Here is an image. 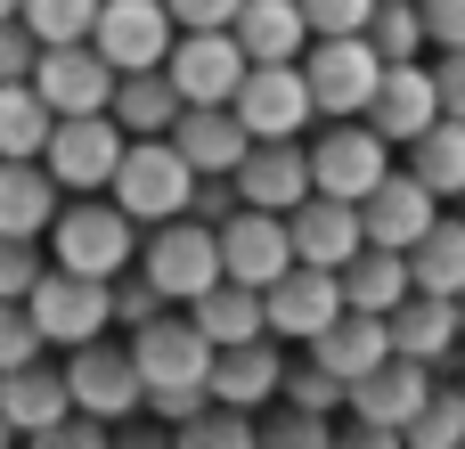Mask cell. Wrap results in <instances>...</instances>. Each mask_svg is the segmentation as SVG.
Returning a JSON list of instances; mask_svg holds the SVG:
<instances>
[{
    "label": "cell",
    "mask_w": 465,
    "mask_h": 449,
    "mask_svg": "<svg viewBox=\"0 0 465 449\" xmlns=\"http://www.w3.org/2000/svg\"><path fill=\"white\" fill-rule=\"evenodd\" d=\"M131 360H139V401L180 425L188 409L213 401V344L196 319H139L131 327Z\"/></svg>",
    "instance_id": "1"
},
{
    "label": "cell",
    "mask_w": 465,
    "mask_h": 449,
    "mask_svg": "<svg viewBox=\"0 0 465 449\" xmlns=\"http://www.w3.org/2000/svg\"><path fill=\"white\" fill-rule=\"evenodd\" d=\"M49 262L57 270H82V278H114V270H131L139 262V221L106 196H74V205H57V221H49Z\"/></svg>",
    "instance_id": "2"
},
{
    "label": "cell",
    "mask_w": 465,
    "mask_h": 449,
    "mask_svg": "<svg viewBox=\"0 0 465 449\" xmlns=\"http://www.w3.org/2000/svg\"><path fill=\"white\" fill-rule=\"evenodd\" d=\"M114 205L139 221V229H155V221H172V213H188V188H196V164L172 147V131H147V139H123V164H114Z\"/></svg>",
    "instance_id": "3"
},
{
    "label": "cell",
    "mask_w": 465,
    "mask_h": 449,
    "mask_svg": "<svg viewBox=\"0 0 465 449\" xmlns=\"http://www.w3.org/2000/svg\"><path fill=\"white\" fill-rule=\"evenodd\" d=\"M302 82H311L319 123H327V115H368V98H376V82H384V57H376L368 33H311Z\"/></svg>",
    "instance_id": "4"
},
{
    "label": "cell",
    "mask_w": 465,
    "mask_h": 449,
    "mask_svg": "<svg viewBox=\"0 0 465 449\" xmlns=\"http://www.w3.org/2000/svg\"><path fill=\"white\" fill-rule=\"evenodd\" d=\"M384 172H392V139H384L368 115H327V131L311 139V188L360 205Z\"/></svg>",
    "instance_id": "5"
},
{
    "label": "cell",
    "mask_w": 465,
    "mask_h": 449,
    "mask_svg": "<svg viewBox=\"0 0 465 449\" xmlns=\"http://www.w3.org/2000/svg\"><path fill=\"white\" fill-rule=\"evenodd\" d=\"M139 270H147V286H155L163 303H196V294L221 278V237H213L196 213H172V221H155V229H147Z\"/></svg>",
    "instance_id": "6"
},
{
    "label": "cell",
    "mask_w": 465,
    "mask_h": 449,
    "mask_svg": "<svg viewBox=\"0 0 465 449\" xmlns=\"http://www.w3.org/2000/svg\"><path fill=\"white\" fill-rule=\"evenodd\" d=\"M245 65H253V57L237 49L229 25H180L172 49H163V74H172V90H180L188 106H229L237 82H245Z\"/></svg>",
    "instance_id": "7"
},
{
    "label": "cell",
    "mask_w": 465,
    "mask_h": 449,
    "mask_svg": "<svg viewBox=\"0 0 465 449\" xmlns=\"http://www.w3.org/2000/svg\"><path fill=\"white\" fill-rule=\"evenodd\" d=\"M25 311H33V327H41V344H65V352L114 327V294H106V278H82V270H57V262L25 286Z\"/></svg>",
    "instance_id": "8"
},
{
    "label": "cell",
    "mask_w": 465,
    "mask_h": 449,
    "mask_svg": "<svg viewBox=\"0 0 465 449\" xmlns=\"http://www.w3.org/2000/svg\"><path fill=\"white\" fill-rule=\"evenodd\" d=\"M237 123L253 131V139H302L311 123H319V106H311V82H302V57H262V65H245V82H237Z\"/></svg>",
    "instance_id": "9"
},
{
    "label": "cell",
    "mask_w": 465,
    "mask_h": 449,
    "mask_svg": "<svg viewBox=\"0 0 465 449\" xmlns=\"http://www.w3.org/2000/svg\"><path fill=\"white\" fill-rule=\"evenodd\" d=\"M123 123L98 106V115H57L49 123V147H41V164H49V180L65 188V196H90V188H106L114 180V164H123Z\"/></svg>",
    "instance_id": "10"
},
{
    "label": "cell",
    "mask_w": 465,
    "mask_h": 449,
    "mask_svg": "<svg viewBox=\"0 0 465 449\" xmlns=\"http://www.w3.org/2000/svg\"><path fill=\"white\" fill-rule=\"evenodd\" d=\"M262 319L278 344H311L327 319H343V278L319 270V262H286L270 286H262Z\"/></svg>",
    "instance_id": "11"
},
{
    "label": "cell",
    "mask_w": 465,
    "mask_h": 449,
    "mask_svg": "<svg viewBox=\"0 0 465 449\" xmlns=\"http://www.w3.org/2000/svg\"><path fill=\"white\" fill-rule=\"evenodd\" d=\"M65 393H74V409H90V417H106V425H123L131 409H147V401H139V360H131V344H114V335L74 344Z\"/></svg>",
    "instance_id": "12"
},
{
    "label": "cell",
    "mask_w": 465,
    "mask_h": 449,
    "mask_svg": "<svg viewBox=\"0 0 465 449\" xmlns=\"http://www.w3.org/2000/svg\"><path fill=\"white\" fill-rule=\"evenodd\" d=\"M172 8L163 0H98V16H90V49L114 65V74H131V65H163V49H172Z\"/></svg>",
    "instance_id": "13"
},
{
    "label": "cell",
    "mask_w": 465,
    "mask_h": 449,
    "mask_svg": "<svg viewBox=\"0 0 465 449\" xmlns=\"http://www.w3.org/2000/svg\"><path fill=\"white\" fill-rule=\"evenodd\" d=\"M33 90L49 98V115H98V106L114 98V65H106L90 41H41Z\"/></svg>",
    "instance_id": "14"
},
{
    "label": "cell",
    "mask_w": 465,
    "mask_h": 449,
    "mask_svg": "<svg viewBox=\"0 0 465 449\" xmlns=\"http://www.w3.org/2000/svg\"><path fill=\"white\" fill-rule=\"evenodd\" d=\"M237 205H262V213H294L311 196V147L302 139H253L237 155Z\"/></svg>",
    "instance_id": "15"
},
{
    "label": "cell",
    "mask_w": 465,
    "mask_h": 449,
    "mask_svg": "<svg viewBox=\"0 0 465 449\" xmlns=\"http://www.w3.org/2000/svg\"><path fill=\"white\" fill-rule=\"evenodd\" d=\"M433 213H441V196H433L417 172H384V180L360 196V237H368V245H392V254H409V245L433 229Z\"/></svg>",
    "instance_id": "16"
},
{
    "label": "cell",
    "mask_w": 465,
    "mask_h": 449,
    "mask_svg": "<svg viewBox=\"0 0 465 449\" xmlns=\"http://www.w3.org/2000/svg\"><path fill=\"white\" fill-rule=\"evenodd\" d=\"M213 237H221V278H245V286H270V278L294 262L286 213H262V205H237Z\"/></svg>",
    "instance_id": "17"
},
{
    "label": "cell",
    "mask_w": 465,
    "mask_h": 449,
    "mask_svg": "<svg viewBox=\"0 0 465 449\" xmlns=\"http://www.w3.org/2000/svg\"><path fill=\"white\" fill-rule=\"evenodd\" d=\"M433 115H441L433 65H417V57H392V65H384V82H376V98H368V123H376L392 147H409V139H417Z\"/></svg>",
    "instance_id": "18"
},
{
    "label": "cell",
    "mask_w": 465,
    "mask_h": 449,
    "mask_svg": "<svg viewBox=\"0 0 465 449\" xmlns=\"http://www.w3.org/2000/svg\"><path fill=\"white\" fill-rule=\"evenodd\" d=\"M286 237H294V262H319V270H343L368 237H360V205H343V196H302L294 213H286Z\"/></svg>",
    "instance_id": "19"
},
{
    "label": "cell",
    "mask_w": 465,
    "mask_h": 449,
    "mask_svg": "<svg viewBox=\"0 0 465 449\" xmlns=\"http://www.w3.org/2000/svg\"><path fill=\"white\" fill-rule=\"evenodd\" d=\"M278 384H286L278 335H245V344H221L213 352V401H229V409H270Z\"/></svg>",
    "instance_id": "20"
},
{
    "label": "cell",
    "mask_w": 465,
    "mask_h": 449,
    "mask_svg": "<svg viewBox=\"0 0 465 449\" xmlns=\"http://www.w3.org/2000/svg\"><path fill=\"white\" fill-rule=\"evenodd\" d=\"M425 393H433V360H409V352H384L360 384H351V409L368 417V425H409L417 409H425Z\"/></svg>",
    "instance_id": "21"
},
{
    "label": "cell",
    "mask_w": 465,
    "mask_h": 449,
    "mask_svg": "<svg viewBox=\"0 0 465 449\" xmlns=\"http://www.w3.org/2000/svg\"><path fill=\"white\" fill-rule=\"evenodd\" d=\"M302 352H311L327 376H343V393H351V384H360V376L392 352V327H384V311H343V319H327Z\"/></svg>",
    "instance_id": "22"
},
{
    "label": "cell",
    "mask_w": 465,
    "mask_h": 449,
    "mask_svg": "<svg viewBox=\"0 0 465 449\" xmlns=\"http://www.w3.org/2000/svg\"><path fill=\"white\" fill-rule=\"evenodd\" d=\"M65 188L49 180L41 155H0V237H41L57 221Z\"/></svg>",
    "instance_id": "23"
},
{
    "label": "cell",
    "mask_w": 465,
    "mask_h": 449,
    "mask_svg": "<svg viewBox=\"0 0 465 449\" xmlns=\"http://www.w3.org/2000/svg\"><path fill=\"white\" fill-rule=\"evenodd\" d=\"M384 327H392V352H409V360H441V352L465 344L458 294H425V286H409V294L384 311Z\"/></svg>",
    "instance_id": "24"
},
{
    "label": "cell",
    "mask_w": 465,
    "mask_h": 449,
    "mask_svg": "<svg viewBox=\"0 0 465 449\" xmlns=\"http://www.w3.org/2000/svg\"><path fill=\"white\" fill-rule=\"evenodd\" d=\"M65 409H74V393H65V368H41V360H16V368H0V417H8V434H49Z\"/></svg>",
    "instance_id": "25"
},
{
    "label": "cell",
    "mask_w": 465,
    "mask_h": 449,
    "mask_svg": "<svg viewBox=\"0 0 465 449\" xmlns=\"http://www.w3.org/2000/svg\"><path fill=\"white\" fill-rule=\"evenodd\" d=\"M172 147H180L196 172H237V155L253 147V131L237 123V106H180Z\"/></svg>",
    "instance_id": "26"
},
{
    "label": "cell",
    "mask_w": 465,
    "mask_h": 449,
    "mask_svg": "<svg viewBox=\"0 0 465 449\" xmlns=\"http://www.w3.org/2000/svg\"><path fill=\"white\" fill-rule=\"evenodd\" d=\"M180 90H172V74L163 65H131V74H114V98H106V115L131 131V139H147V131H172L180 123Z\"/></svg>",
    "instance_id": "27"
},
{
    "label": "cell",
    "mask_w": 465,
    "mask_h": 449,
    "mask_svg": "<svg viewBox=\"0 0 465 449\" xmlns=\"http://www.w3.org/2000/svg\"><path fill=\"white\" fill-rule=\"evenodd\" d=\"M229 33H237V49L262 65V57H302L311 49V16H302V0H245L237 16H229Z\"/></svg>",
    "instance_id": "28"
},
{
    "label": "cell",
    "mask_w": 465,
    "mask_h": 449,
    "mask_svg": "<svg viewBox=\"0 0 465 449\" xmlns=\"http://www.w3.org/2000/svg\"><path fill=\"white\" fill-rule=\"evenodd\" d=\"M188 319L204 327L213 352H221V344H245V335H270V319H262V286H245V278H213V286L188 303Z\"/></svg>",
    "instance_id": "29"
},
{
    "label": "cell",
    "mask_w": 465,
    "mask_h": 449,
    "mask_svg": "<svg viewBox=\"0 0 465 449\" xmlns=\"http://www.w3.org/2000/svg\"><path fill=\"white\" fill-rule=\"evenodd\" d=\"M409 172H417L441 205H458L465 196V115H433V123L409 139Z\"/></svg>",
    "instance_id": "30"
},
{
    "label": "cell",
    "mask_w": 465,
    "mask_h": 449,
    "mask_svg": "<svg viewBox=\"0 0 465 449\" xmlns=\"http://www.w3.org/2000/svg\"><path fill=\"white\" fill-rule=\"evenodd\" d=\"M335 278H343V311H392V303L409 294V254H392V245H360Z\"/></svg>",
    "instance_id": "31"
},
{
    "label": "cell",
    "mask_w": 465,
    "mask_h": 449,
    "mask_svg": "<svg viewBox=\"0 0 465 449\" xmlns=\"http://www.w3.org/2000/svg\"><path fill=\"white\" fill-rule=\"evenodd\" d=\"M409 286H425V294H465V213L458 221L433 213V229L409 245Z\"/></svg>",
    "instance_id": "32"
},
{
    "label": "cell",
    "mask_w": 465,
    "mask_h": 449,
    "mask_svg": "<svg viewBox=\"0 0 465 449\" xmlns=\"http://www.w3.org/2000/svg\"><path fill=\"white\" fill-rule=\"evenodd\" d=\"M49 98L33 90V74L25 82H0V155H41L49 147Z\"/></svg>",
    "instance_id": "33"
},
{
    "label": "cell",
    "mask_w": 465,
    "mask_h": 449,
    "mask_svg": "<svg viewBox=\"0 0 465 449\" xmlns=\"http://www.w3.org/2000/svg\"><path fill=\"white\" fill-rule=\"evenodd\" d=\"M172 442H180V449H253V442H262V425H253V409L204 401V409H188V417L172 425Z\"/></svg>",
    "instance_id": "34"
},
{
    "label": "cell",
    "mask_w": 465,
    "mask_h": 449,
    "mask_svg": "<svg viewBox=\"0 0 465 449\" xmlns=\"http://www.w3.org/2000/svg\"><path fill=\"white\" fill-rule=\"evenodd\" d=\"M401 442L409 449H458L465 442V384H433L425 409L401 425Z\"/></svg>",
    "instance_id": "35"
},
{
    "label": "cell",
    "mask_w": 465,
    "mask_h": 449,
    "mask_svg": "<svg viewBox=\"0 0 465 449\" xmlns=\"http://www.w3.org/2000/svg\"><path fill=\"white\" fill-rule=\"evenodd\" d=\"M368 41H376L384 65H392V57H417V49H425V16H417V0H376Z\"/></svg>",
    "instance_id": "36"
},
{
    "label": "cell",
    "mask_w": 465,
    "mask_h": 449,
    "mask_svg": "<svg viewBox=\"0 0 465 449\" xmlns=\"http://www.w3.org/2000/svg\"><path fill=\"white\" fill-rule=\"evenodd\" d=\"M16 16L33 25V41H90V16H98V0H25Z\"/></svg>",
    "instance_id": "37"
},
{
    "label": "cell",
    "mask_w": 465,
    "mask_h": 449,
    "mask_svg": "<svg viewBox=\"0 0 465 449\" xmlns=\"http://www.w3.org/2000/svg\"><path fill=\"white\" fill-rule=\"evenodd\" d=\"M106 294H114V327H139V319H155V311H163V294L147 286V270H139V262H131V270H114V278H106Z\"/></svg>",
    "instance_id": "38"
},
{
    "label": "cell",
    "mask_w": 465,
    "mask_h": 449,
    "mask_svg": "<svg viewBox=\"0 0 465 449\" xmlns=\"http://www.w3.org/2000/svg\"><path fill=\"white\" fill-rule=\"evenodd\" d=\"M49 270V254L33 237H0V303H25V286Z\"/></svg>",
    "instance_id": "39"
},
{
    "label": "cell",
    "mask_w": 465,
    "mask_h": 449,
    "mask_svg": "<svg viewBox=\"0 0 465 449\" xmlns=\"http://www.w3.org/2000/svg\"><path fill=\"white\" fill-rule=\"evenodd\" d=\"M278 401H302V409H319V417H327V409L343 401V376H327L319 360H302V368H286V384H278Z\"/></svg>",
    "instance_id": "40"
},
{
    "label": "cell",
    "mask_w": 465,
    "mask_h": 449,
    "mask_svg": "<svg viewBox=\"0 0 465 449\" xmlns=\"http://www.w3.org/2000/svg\"><path fill=\"white\" fill-rule=\"evenodd\" d=\"M16 360H41V327L25 303H0V368H16Z\"/></svg>",
    "instance_id": "41"
},
{
    "label": "cell",
    "mask_w": 465,
    "mask_h": 449,
    "mask_svg": "<svg viewBox=\"0 0 465 449\" xmlns=\"http://www.w3.org/2000/svg\"><path fill=\"white\" fill-rule=\"evenodd\" d=\"M33 57H41L33 25H25V16H0V82H25V74H33Z\"/></svg>",
    "instance_id": "42"
},
{
    "label": "cell",
    "mask_w": 465,
    "mask_h": 449,
    "mask_svg": "<svg viewBox=\"0 0 465 449\" xmlns=\"http://www.w3.org/2000/svg\"><path fill=\"white\" fill-rule=\"evenodd\" d=\"M302 16H311V33H368L376 0H302Z\"/></svg>",
    "instance_id": "43"
},
{
    "label": "cell",
    "mask_w": 465,
    "mask_h": 449,
    "mask_svg": "<svg viewBox=\"0 0 465 449\" xmlns=\"http://www.w3.org/2000/svg\"><path fill=\"white\" fill-rule=\"evenodd\" d=\"M417 16L433 49H465V0H417Z\"/></svg>",
    "instance_id": "44"
},
{
    "label": "cell",
    "mask_w": 465,
    "mask_h": 449,
    "mask_svg": "<svg viewBox=\"0 0 465 449\" xmlns=\"http://www.w3.org/2000/svg\"><path fill=\"white\" fill-rule=\"evenodd\" d=\"M262 434H270V442H327V417H319V409H302V401H294V409H278V417H270V425H262Z\"/></svg>",
    "instance_id": "45"
},
{
    "label": "cell",
    "mask_w": 465,
    "mask_h": 449,
    "mask_svg": "<svg viewBox=\"0 0 465 449\" xmlns=\"http://www.w3.org/2000/svg\"><path fill=\"white\" fill-rule=\"evenodd\" d=\"M433 90H441V115H465V49H441Z\"/></svg>",
    "instance_id": "46"
},
{
    "label": "cell",
    "mask_w": 465,
    "mask_h": 449,
    "mask_svg": "<svg viewBox=\"0 0 465 449\" xmlns=\"http://www.w3.org/2000/svg\"><path fill=\"white\" fill-rule=\"evenodd\" d=\"M163 8H172V25H229L245 0H163Z\"/></svg>",
    "instance_id": "47"
},
{
    "label": "cell",
    "mask_w": 465,
    "mask_h": 449,
    "mask_svg": "<svg viewBox=\"0 0 465 449\" xmlns=\"http://www.w3.org/2000/svg\"><path fill=\"white\" fill-rule=\"evenodd\" d=\"M16 8H25V0H0V16H16Z\"/></svg>",
    "instance_id": "48"
},
{
    "label": "cell",
    "mask_w": 465,
    "mask_h": 449,
    "mask_svg": "<svg viewBox=\"0 0 465 449\" xmlns=\"http://www.w3.org/2000/svg\"><path fill=\"white\" fill-rule=\"evenodd\" d=\"M458 327H465V294H458Z\"/></svg>",
    "instance_id": "49"
},
{
    "label": "cell",
    "mask_w": 465,
    "mask_h": 449,
    "mask_svg": "<svg viewBox=\"0 0 465 449\" xmlns=\"http://www.w3.org/2000/svg\"><path fill=\"white\" fill-rule=\"evenodd\" d=\"M0 442H8V417H0Z\"/></svg>",
    "instance_id": "50"
},
{
    "label": "cell",
    "mask_w": 465,
    "mask_h": 449,
    "mask_svg": "<svg viewBox=\"0 0 465 449\" xmlns=\"http://www.w3.org/2000/svg\"><path fill=\"white\" fill-rule=\"evenodd\" d=\"M458 205H465V196H458Z\"/></svg>",
    "instance_id": "51"
}]
</instances>
